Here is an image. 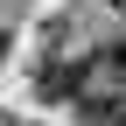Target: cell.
Segmentation results:
<instances>
[{"label": "cell", "mask_w": 126, "mask_h": 126, "mask_svg": "<svg viewBox=\"0 0 126 126\" xmlns=\"http://www.w3.org/2000/svg\"><path fill=\"white\" fill-rule=\"evenodd\" d=\"M98 63H112V77H119V91H126V35H119V42H112V49H105Z\"/></svg>", "instance_id": "obj_3"}, {"label": "cell", "mask_w": 126, "mask_h": 126, "mask_svg": "<svg viewBox=\"0 0 126 126\" xmlns=\"http://www.w3.org/2000/svg\"><path fill=\"white\" fill-rule=\"evenodd\" d=\"M77 126H126V91H77Z\"/></svg>", "instance_id": "obj_2"}, {"label": "cell", "mask_w": 126, "mask_h": 126, "mask_svg": "<svg viewBox=\"0 0 126 126\" xmlns=\"http://www.w3.org/2000/svg\"><path fill=\"white\" fill-rule=\"evenodd\" d=\"M35 91H42V98H77V91H91V56H49V63H42V70H35Z\"/></svg>", "instance_id": "obj_1"}]
</instances>
